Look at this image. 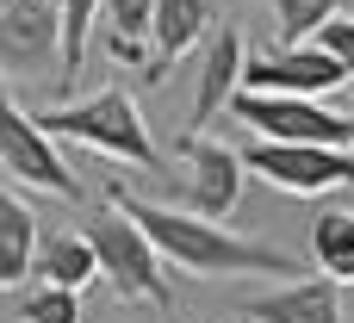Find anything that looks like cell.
Wrapping results in <instances>:
<instances>
[{
    "instance_id": "6da1fadb",
    "label": "cell",
    "mask_w": 354,
    "mask_h": 323,
    "mask_svg": "<svg viewBox=\"0 0 354 323\" xmlns=\"http://www.w3.org/2000/svg\"><path fill=\"white\" fill-rule=\"evenodd\" d=\"M106 205H112L118 218H131V224L149 237L156 261L174 268V274H193V280H224V274H230V280H236V274H280V280H292V274H305L299 255H286V249H274V243H249V237H236V230H224V224H205V218H193V212L149 205V199L124 193L118 181L106 187Z\"/></svg>"
},
{
    "instance_id": "9c48e42d",
    "label": "cell",
    "mask_w": 354,
    "mask_h": 323,
    "mask_svg": "<svg viewBox=\"0 0 354 323\" xmlns=\"http://www.w3.org/2000/svg\"><path fill=\"white\" fill-rule=\"evenodd\" d=\"M180 149H187V212L205 218V224L230 218L243 205V162H236V149L218 143L212 131L180 137Z\"/></svg>"
},
{
    "instance_id": "277c9868",
    "label": "cell",
    "mask_w": 354,
    "mask_h": 323,
    "mask_svg": "<svg viewBox=\"0 0 354 323\" xmlns=\"http://www.w3.org/2000/svg\"><path fill=\"white\" fill-rule=\"evenodd\" d=\"M224 112H236V118H243L255 137H268V143H317V149H348L354 143L348 112H330L324 100H292V93H249V87H236Z\"/></svg>"
},
{
    "instance_id": "3957f363",
    "label": "cell",
    "mask_w": 354,
    "mask_h": 323,
    "mask_svg": "<svg viewBox=\"0 0 354 323\" xmlns=\"http://www.w3.org/2000/svg\"><path fill=\"white\" fill-rule=\"evenodd\" d=\"M81 237H87V249H93V274H100L118 299H143V305H168V299H174V293H168V268L156 261L149 237H143L131 218H118L112 205H106L100 218H87Z\"/></svg>"
},
{
    "instance_id": "d6986e66",
    "label": "cell",
    "mask_w": 354,
    "mask_h": 323,
    "mask_svg": "<svg viewBox=\"0 0 354 323\" xmlns=\"http://www.w3.org/2000/svg\"><path fill=\"white\" fill-rule=\"evenodd\" d=\"M19 323H81V293H62V286H37V293L19 305Z\"/></svg>"
},
{
    "instance_id": "44dd1931",
    "label": "cell",
    "mask_w": 354,
    "mask_h": 323,
    "mask_svg": "<svg viewBox=\"0 0 354 323\" xmlns=\"http://www.w3.org/2000/svg\"><path fill=\"white\" fill-rule=\"evenodd\" d=\"M224 323H249V317H224Z\"/></svg>"
},
{
    "instance_id": "e0dca14e",
    "label": "cell",
    "mask_w": 354,
    "mask_h": 323,
    "mask_svg": "<svg viewBox=\"0 0 354 323\" xmlns=\"http://www.w3.org/2000/svg\"><path fill=\"white\" fill-rule=\"evenodd\" d=\"M93 12H100V0H62V50H56V93H62V100L75 93V75H81V50H87Z\"/></svg>"
},
{
    "instance_id": "9a60e30c",
    "label": "cell",
    "mask_w": 354,
    "mask_h": 323,
    "mask_svg": "<svg viewBox=\"0 0 354 323\" xmlns=\"http://www.w3.org/2000/svg\"><path fill=\"white\" fill-rule=\"evenodd\" d=\"M149 12H156V0H100V25H106V50H112V62L118 68H143V56H149Z\"/></svg>"
},
{
    "instance_id": "8fae6325",
    "label": "cell",
    "mask_w": 354,
    "mask_h": 323,
    "mask_svg": "<svg viewBox=\"0 0 354 323\" xmlns=\"http://www.w3.org/2000/svg\"><path fill=\"white\" fill-rule=\"evenodd\" d=\"M212 25H218L212 0H156V12H149V44L156 50L143 56V87H162L180 68V56H193L205 44Z\"/></svg>"
},
{
    "instance_id": "30bf717a",
    "label": "cell",
    "mask_w": 354,
    "mask_h": 323,
    "mask_svg": "<svg viewBox=\"0 0 354 323\" xmlns=\"http://www.w3.org/2000/svg\"><path fill=\"white\" fill-rule=\"evenodd\" d=\"M243 56H249L243 25H212V31H205L199 81H193V112H187V137H199V131L230 106V93L243 87Z\"/></svg>"
},
{
    "instance_id": "2e32d148",
    "label": "cell",
    "mask_w": 354,
    "mask_h": 323,
    "mask_svg": "<svg viewBox=\"0 0 354 323\" xmlns=\"http://www.w3.org/2000/svg\"><path fill=\"white\" fill-rule=\"evenodd\" d=\"M311 249H317V261H324L330 280H348L354 274V205H348V193H336V205L311 224Z\"/></svg>"
},
{
    "instance_id": "7a4b0ae2",
    "label": "cell",
    "mask_w": 354,
    "mask_h": 323,
    "mask_svg": "<svg viewBox=\"0 0 354 323\" xmlns=\"http://www.w3.org/2000/svg\"><path fill=\"white\" fill-rule=\"evenodd\" d=\"M31 124L44 137H68L81 149H100L112 162H131V168H162V149L137 112V100L124 87H106L93 100H75V106H50V112H31Z\"/></svg>"
},
{
    "instance_id": "4fadbf2b",
    "label": "cell",
    "mask_w": 354,
    "mask_h": 323,
    "mask_svg": "<svg viewBox=\"0 0 354 323\" xmlns=\"http://www.w3.org/2000/svg\"><path fill=\"white\" fill-rule=\"evenodd\" d=\"M31 255H37V212L0 181V293L31 280Z\"/></svg>"
},
{
    "instance_id": "ba28073f",
    "label": "cell",
    "mask_w": 354,
    "mask_h": 323,
    "mask_svg": "<svg viewBox=\"0 0 354 323\" xmlns=\"http://www.w3.org/2000/svg\"><path fill=\"white\" fill-rule=\"evenodd\" d=\"M56 50L62 0H0V75H37L44 62H56Z\"/></svg>"
},
{
    "instance_id": "5bb4252c",
    "label": "cell",
    "mask_w": 354,
    "mask_h": 323,
    "mask_svg": "<svg viewBox=\"0 0 354 323\" xmlns=\"http://www.w3.org/2000/svg\"><path fill=\"white\" fill-rule=\"evenodd\" d=\"M31 274H44V286H62V293H87L100 274H93V249L81 230H62V237H37V255H31Z\"/></svg>"
},
{
    "instance_id": "7c38bea8",
    "label": "cell",
    "mask_w": 354,
    "mask_h": 323,
    "mask_svg": "<svg viewBox=\"0 0 354 323\" xmlns=\"http://www.w3.org/2000/svg\"><path fill=\"white\" fill-rule=\"evenodd\" d=\"M249 323H348V280H330V274H311V280H286L280 293L255 299Z\"/></svg>"
},
{
    "instance_id": "52a82bcc",
    "label": "cell",
    "mask_w": 354,
    "mask_h": 323,
    "mask_svg": "<svg viewBox=\"0 0 354 323\" xmlns=\"http://www.w3.org/2000/svg\"><path fill=\"white\" fill-rule=\"evenodd\" d=\"M342 62H330L311 44H274L268 56H243V87L249 93H292V100H324V93H348Z\"/></svg>"
},
{
    "instance_id": "8992f818",
    "label": "cell",
    "mask_w": 354,
    "mask_h": 323,
    "mask_svg": "<svg viewBox=\"0 0 354 323\" xmlns=\"http://www.w3.org/2000/svg\"><path fill=\"white\" fill-rule=\"evenodd\" d=\"M236 162H243V174H261L268 187H280V193H299V199H311V193H348V149H317V143H268V137H255L249 149H236Z\"/></svg>"
},
{
    "instance_id": "ffe728a7",
    "label": "cell",
    "mask_w": 354,
    "mask_h": 323,
    "mask_svg": "<svg viewBox=\"0 0 354 323\" xmlns=\"http://www.w3.org/2000/svg\"><path fill=\"white\" fill-rule=\"evenodd\" d=\"M305 44H311V50H324L330 62L354 68V19H348V6H342V12H330V19H324V25L305 37Z\"/></svg>"
},
{
    "instance_id": "5b68a950",
    "label": "cell",
    "mask_w": 354,
    "mask_h": 323,
    "mask_svg": "<svg viewBox=\"0 0 354 323\" xmlns=\"http://www.w3.org/2000/svg\"><path fill=\"white\" fill-rule=\"evenodd\" d=\"M0 168L12 181H25L31 193H50V199H81V181L68 174V162L56 156V137H44L31 124V112L6 93V75H0Z\"/></svg>"
},
{
    "instance_id": "ac0fdd59",
    "label": "cell",
    "mask_w": 354,
    "mask_h": 323,
    "mask_svg": "<svg viewBox=\"0 0 354 323\" xmlns=\"http://www.w3.org/2000/svg\"><path fill=\"white\" fill-rule=\"evenodd\" d=\"M268 6H274V19H280V25H274L280 44H305V37H311L330 12H342L348 0H268Z\"/></svg>"
}]
</instances>
